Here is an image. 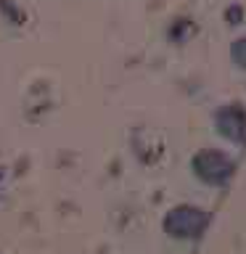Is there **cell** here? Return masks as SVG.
I'll use <instances>...</instances> for the list:
<instances>
[{
  "mask_svg": "<svg viewBox=\"0 0 246 254\" xmlns=\"http://www.w3.org/2000/svg\"><path fill=\"white\" fill-rule=\"evenodd\" d=\"M233 59L246 69V37H241V40H238V43L233 45Z\"/></svg>",
  "mask_w": 246,
  "mask_h": 254,
  "instance_id": "cell-3",
  "label": "cell"
},
{
  "mask_svg": "<svg viewBox=\"0 0 246 254\" xmlns=\"http://www.w3.org/2000/svg\"><path fill=\"white\" fill-rule=\"evenodd\" d=\"M217 125H220L222 135H228V138H233V140H241L244 132H246V114L238 106H230L220 114Z\"/></svg>",
  "mask_w": 246,
  "mask_h": 254,
  "instance_id": "cell-2",
  "label": "cell"
},
{
  "mask_svg": "<svg viewBox=\"0 0 246 254\" xmlns=\"http://www.w3.org/2000/svg\"><path fill=\"white\" fill-rule=\"evenodd\" d=\"M230 164L222 154H217V151H206V154H201L196 159V170L198 175H201L204 180H209V183H220V180H225L228 175H230Z\"/></svg>",
  "mask_w": 246,
  "mask_h": 254,
  "instance_id": "cell-1",
  "label": "cell"
}]
</instances>
